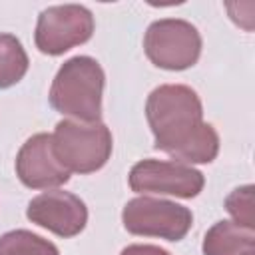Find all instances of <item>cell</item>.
Returning <instances> with one entry per match:
<instances>
[{"mask_svg":"<svg viewBox=\"0 0 255 255\" xmlns=\"http://www.w3.org/2000/svg\"><path fill=\"white\" fill-rule=\"evenodd\" d=\"M225 209L233 217V223L241 227L255 229V209H253V185H241L235 187L225 197Z\"/></svg>","mask_w":255,"mask_h":255,"instance_id":"obj_13","label":"cell"},{"mask_svg":"<svg viewBox=\"0 0 255 255\" xmlns=\"http://www.w3.org/2000/svg\"><path fill=\"white\" fill-rule=\"evenodd\" d=\"M30 60L14 34H0V90L12 88L28 72Z\"/></svg>","mask_w":255,"mask_h":255,"instance_id":"obj_11","label":"cell"},{"mask_svg":"<svg viewBox=\"0 0 255 255\" xmlns=\"http://www.w3.org/2000/svg\"><path fill=\"white\" fill-rule=\"evenodd\" d=\"M94 14L82 4H58L40 12L34 32L36 48L46 56H62L64 52L86 44L94 34Z\"/></svg>","mask_w":255,"mask_h":255,"instance_id":"obj_6","label":"cell"},{"mask_svg":"<svg viewBox=\"0 0 255 255\" xmlns=\"http://www.w3.org/2000/svg\"><path fill=\"white\" fill-rule=\"evenodd\" d=\"M203 255H255V229L233 221L213 223L201 243Z\"/></svg>","mask_w":255,"mask_h":255,"instance_id":"obj_10","label":"cell"},{"mask_svg":"<svg viewBox=\"0 0 255 255\" xmlns=\"http://www.w3.org/2000/svg\"><path fill=\"white\" fill-rule=\"evenodd\" d=\"M199 30L181 18H161L147 26L143 50L147 60L169 72H181L197 64L201 56Z\"/></svg>","mask_w":255,"mask_h":255,"instance_id":"obj_4","label":"cell"},{"mask_svg":"<svg viewBox=\"0 0 255 255\" xmlns=\"http://www.w3.org/2000/svg\"><path fill=\"white\" fill-rule=\"evenodd\" d=\"M52 145L58 161L70 173H94L102 169L114 149V137L106 124L62 120L52 133Z\"/></svg>","mask_w":255,"mask_h":255,"instance_id":"obj_3","label":"cell"},{"mask_svg":"<svg viewBox=\"0 0 255 255\" xmlns=\"http://www.w3.org/2000/svg\"><path fill=\"white\" fill-rule=\"evenodd\" d=\"M16 175L30 189H52L68 183L70 171L58 161L52 133L40 131L28 137L16 155Z\"/></svg>","mask_w":255,"mask_h":255,"instance_id":"obj_9","label":"cell"},{"mask_svg":"<svg viewBox=\"0 0 255 255\" xmlns=\"http://www.w3.org/2000/svg\"><path fill=\"white\" fill-rule=\"evenodd\" d=\"M120 255H171L169 251L157 247V245H149V243H133L122 249Z\"/></svg>","mask_w":255,"mask_h":255,"instance_id":"obj_14","label":"cell"},{"mask_svg":"<svg viewBox=\"0 0 255 255\" xmlns=\"http://www.w3.org/2000/svg\"><path fill=\"white\" fill-rule=\"evenodd\" d=\"M26 217L50 233L68 239L84 231L88 223V207L76 193L48 189L30 199Z\"/></svg>","mask_w":255,"mask_h":255,"instance_id":"obj_8","label":"cell"},{"mask_svg":"<svg viewBox=\"0 0 255 255\" xmlns=\"http://www.w3.org/2000/svg\"><path fill=\"white\" fill-rule=\"evenodd\" d=\"M0 255H60V251L52 241L28 229H12L0 235Z\"/></svg>","mask_w":255,"mask_h":255,"instance_id":"obj_12","label":"cell"},{"mask_svg":"<svg viewBox=\"0 0 255 255\" xmlns=\"http://www.w3.org/2000/svg\"><path fill=\"white\" fill-rule=\"evenodd\" d=\"M106 74L92 56H74L56 72L50 86V106L76 122L94 124L102 118Z\"/></svg>","mask_w":255,"mask_h":255,"instance_id":"obj_2","label":"cell"},{"mask_svg":"<svg viewBox=\"0 0 255 255\" xmlns=\"http://www.w3.org/2000/svg\"><path fill=\"white\" fill-rule=\"evenodd\" d=\"M153 147L179 163H211L219 153L215 128L203 122L197 92L185 84H161L145 102Z\"/></svg>","mask_w":255,"mask_h":255,"instance_id":"obj_1","label":"cell"},{"mask_svg":"<svg viewBox=\"0 0 255 255\" xmlns=\"http://www.w3.org/2000/svg\"><path fill=\"white\" fill-rule=\"evenodd\" d=\"M122 223L131 235L181 241L191 229L193 213L185 205L141 195L124 205Z\"/></svg>","mask_w":255,"mask_h":255,"instance_id":"obj_5","label":"cell"},{"mask_svg":"<svg viewBox=\"0 0 255 255\" xmlns=\"http://www.w3.org/2000/svg\"><path fill=\"white\" fill-rule=\"evenodd\" d=\"M128 183L135 193H159L191 199L201 193L205 177L199 169L187 163L141 159L129 169Z\"/></svg>","mask_w":255,"mask_h":255,"instance_id":"obj_7","label":"cell"}]
</instances>
